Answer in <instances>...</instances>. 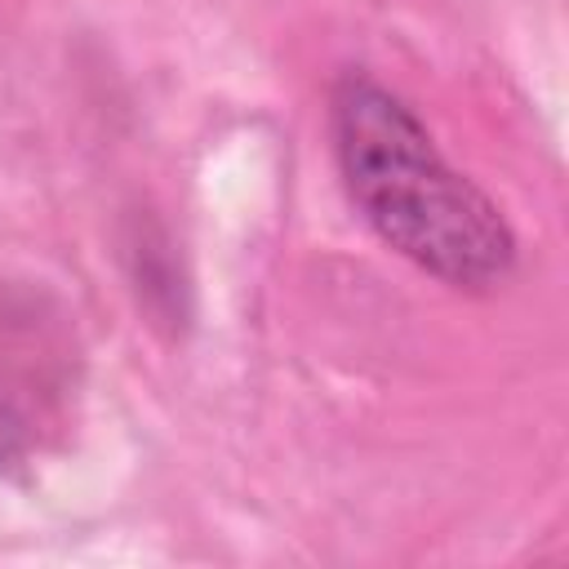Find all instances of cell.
Here are the masks:
<instances>
[{
  "mask_svg": "<svg viewBox=\"0 0 569 569\" xmlns=\"http://www.w3.org/2000/svg\"><path fill=\"white\" fill-rule=\"evenodd\" d=\"M329 142L356 213L382 244L462 293L511 280L520 244L502 209L458 173L418 111L369 71L338 76Z\"/></svg>",
  "mask_w": 569,
  "mask_h": 569,
  "instance_id": "cell-1",
  "label": "cell"
},
{
  "mask_svg": "<svg viewBox=\"0 0 569 569\" xmlns=\"http://www.w3.org/2000/svg\"><path fill=\"white\" fill-rule=\"evenodd\" d=\"M76 391V347L58 311L0 289V480L22 476L62 431Z\"/></svg>",
  "mask_w": 569,
  "mask_h": 569,
  "instance_id": "cell-2",
  "label": "cell"
}]
</instances>
